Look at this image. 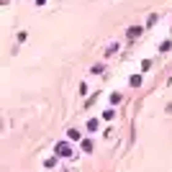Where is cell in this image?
I'll list each match as a JSON object with an SVG mask.
<instances>
[{"label": "cell", "mask_w": 172, "mask_h": 172, "mask_svg": "<svg viewBox=\"0 0 172 172\" xmlns=\"http://www.w3.org/2000/svg\"><path fill=\"white\" fill-rule=\"evenodd\" d=\"M82 149H85V152H92V141L85 139V141H82Z\"/></svg>", "instance_id": "5"}, {"label": "cell", "mask_w": 172, "mask_h": 172, "mask_svg": "<svg viewBox=\"0 0 172 172\" xmlns=\"http://www.w3.org/2000/svg\"><path fill=\"white\" fill-rule=\"evenodd\" d=\"M118 52V44H111L108 49H105V57H108V54H116Z\"/></svg>", "instance_id": "4"}, {"label": "cell", "mask_w": 172, "mask_h": 172, "mask_svg": "<svg viewBox=\"0 0 172 172\" xmlns=\"http://www.w3.org/2000/svg\"><path fill=\"white\" fill-rule=\"evenodd\" d=\"M172 44H170V41H162V44H159V52H167V49H170Z\"/></svg>", "instance_id": "9"}, {"label": "cell", "mask_w": 172, "mask_h": 172, "mask_svg": "<svg viewBox=\"0 0 172 172\" xmlns=\"http://www.w3.org/2000/svg\"><path fill=\"white\" fill-rule=\"evenodd\" d=\"M67 136H69V139H80V131H77V128H69Z\"/></svg>", "instance_id": "3"}, {"label": "cell", "mask_w": 172, "mask_h": 172, "mask_svg": "<svg viewBox=\"0 0 172 172\" xmlns=\"http://www.w3.org/2000/svg\"><path fill=\"white\" fill-rule=\"evenodd\" d=\"M131 85H134V88H139V85H141V75H134L131 77Z\"/></svg>", "instance_id": "6"}, {"label": "cell", "mask_w": 172, "mask_h": 172, "mask_svg": "<svg viewBox=\"0 0 172 172\" xmlns=\"http://www.w3.org/2000/svg\"><path fill=\"white\" fill-rule=\"evenodd\" d=\"M88 128H90V131H95V128H98V121H95V118L88 121Z\"/></svg>", "instance_id": "8"}, {"label": "cell", "mask_w": 172, "mask_h": 172, "mask_svg": "<svg viewBox=\"0 0 172 172\" xmlns=\"http://www.w3.org/2000/svg\"><path fill=\"white\" fill-rule=\"evenodd\" d=\"M139 33H141V26H131V28H128V36H131V39H136Z\"/></svg>", "instance_id": "2"}, {"label": "cell", "mask_w": 172, "mask_h": 172, "mask_svg": "<svg viewBox=\"0 0 172 172\" xmlns=\"http://www.w3.org/2000/svg\"><path fill=\"white\" fill-rule=\"evenodd\" d=\"M57 154L59 157H72V149H69L67 141H59V144H57Z\"/></svg>", "instance_id": "1"}, {"label": "cell", "mask_w": 172, "mask_h": 172, "mask_svg": "<svg viewBox=\"0 0 172 172\" xmlns=\"http://www.w3.org/2000/svg\"><path fill=\"white\" fill-rule=\"evenodd\" d=\"M111 103H113V105L121 103V92H113V95H111Z\"/></svg>", "instance_id": "7"}]
</instances>
